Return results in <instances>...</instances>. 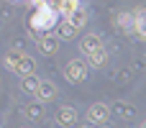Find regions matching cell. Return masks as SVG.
<instances>
[{
    "label": "cell",
    "mask_w": 146,
    "mask_h": 128,
    "mask_svg": "<svg viewBox=\"0 0 146 128\" xmlns=\"http://www.w3.org/2000/svg\"><path fill=\"white\" fill-rule=\"evenodd\" d=\"M85 72H87V69H85V64H82V62H69V67H67V74H69V80H74V82H77V80H82V77H85Z\"/></svg>",
    "instance_id": "obj_1"
},
{
    "label": "cell",
    "mask_w": 146,
    "mask_h": 128,
    "mask_svg": "<svg viewBox=\"0 0 146 128\" xmlns=\"http://www.w3.org/2000/svg\"><path fill=\"white\" fill-rule=\"evenodd\" d=\"M95 49H100V41H98L95 36H90V38L85 41V51H95Z\"/></svg>",
    "instance_id": "obj_4"
},
{
    "label": "cell",
    "mask_w": 146,
    "mask_h": 128,
    "mask_svg": "<svg viewBox=\"0 0 146 128\" xmlns=\"http://www.w3.org/2000/svg\"><path fill=\"white\" fill-rule=\"evenodd\" d=\"M54 46H56V41H54V38H49V41L44 44V49H46V51H54Z\"/></svg>",
    "instance_id": "obj_6"
},
{
    "label": "cell",
    "mask_w": 146,
    "mask_h": 128,
    "mask_svg": "<svg viewBox=\"0 0 146 128\" xmlns=\"http://www.w3.org/2000/svg\"><path fill=\"white\" fill-rule=\"evenodd\" d=\"M38 97H44V100H51V97H54V85H49V82H41V85H38Z\"/></svg>",
    "instance_id": "obj_2"
},
{
    "label": "cell",
    "mask_w": 146,
    "mask_h": 128,
    "mask_svg": "<svg viewBox=\"0 0 146 128\" xmlns=\"http://www.w3.org/2000/svg\"><path fill=\"white\" fill-rule=\"evenodd\" d=\"M105 113H108V110H105L103 105H95V108L90 110V118H92V121H103V118H105Z\"/></svg>",
    "instance_id": "obj_3"
},
{
    "label": "cell",
    "mask_w": 146,
    "mask_h": 128,
    "mask_svg": "<svg viewBox=\"0 0 146 128\" xmlns=\"http://www.w3.org/2000/svg\"><path fill=\"white\" fill-rule=\"evenodd\" d=\"M136 26H139V31H141V33L146 36V10H144V13H139V15H136Z\"/></svg>",
    "instance_id": "obj_5"
}]
</instances>
